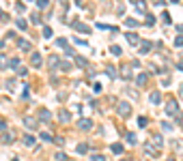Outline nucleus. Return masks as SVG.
Masks as SVG:
<instances>
[{"mask_svg": "<svg viewBox=\"0 0 183 161\" xmlns=\"http://www.w3.org/2000/svg\"><path fill=\"white\" fill-rule=\"evenodd\" d=\"M91 127H93L91 121H82V122H80V129H91Z\"/></svg>", "mask_w": 183, "mask_h": 161, "instance_id": "obj_16", "label": "nucleus"}, {"mask_svg": "<svg viewBox=\"0 0 183 161\" xmlns=\"http://www.w3.org/2000/svg\"><path fill=\"white\" fill-rule=\"evenodd\" d=\"M30 19H33V24H41V17H39V15H37V13H35V15H33V17H30Z\"/></svg>", "mask_w": 183, "mask_h": 161, "instance_id": "obj_23", "label": "nucleus"}, {"mask_svg": "<svg viewBox=\"0 0 183 161\" xmlns=\"http://www.w3.org/2000/svg\"><path fill=\"white\" fill-rule=\"evenodd\" d=\"M24 144H26V146H33V144H35V138L26 135V138H24Z\"/></svg>", "mask_w": 183, "mask_h": 161, "instance_id": "obj_18", "label": "nucleus"}, {"mask_svg": "<svg viewBox=\"0 0 183 161\" xmlns=\"http://www.w3.org/2000/svg\"><path fill=\"white\" fill-rule=\"evenodd\" d=\"M162 17H164V22H166V24H170V22H172V19H170V15H168V13H164V15H162Z\"/></svg>", "mask_w": 183, "mask_h": 161, "instance_id": "obj_29", "label": "nucleus"}, {"mask_svg": "<svg viewBox=\"0 0 183 161\" xmlns=\"http://www.w3.org/2000/svg\"><path fill=\"white\" fill-rule=\"evenodd\" d=\"M76 62H78V65H80V67H86V65H89V62H86V60H84V58H78V60H76Z\"/></svg>", "mask_w": 183, "mask_h": 161, "instance_id": "obj_25", "label": "nucleus"}, {"mask_svg": "<svg viewBox=\"0 0 183 161\" xmlns=\"http://www.w3.org/2000/svg\"><path fill=\"white\" fill-rule=\"evenodd\" d=\"M149 49H151V43H149V41H144V43L140 45V52H142V54H149Z\"/></svg>", "mask_w": 183, "mask_h": 161, "instance_id": "obj_9", "label": "nucleus"}, {"mask_svg": "<svg viewBox=\"0 0 183 161\" xmlns=\"http://www.w3.org/2000/svg\"><path fill=\"white\" fill-rule=\"evenodd\" d=\"M138 125H140V127H146V118H144V116H142V118H138Z\"/></svg>", "mask_w": 183, "mask_h": 161, "instance_id": "obj_27", "label": "nucleus"}, {"mask_svg": "<svg viewBox=\"0 0 183 161\" xmlns=\"http://www.w3.org/2000/svg\"><path fill=\"white\" fill-rule=\"evenodd\" d=\"M175 45H179V47H181V45H183V35H181V37H177V39H175Z\"/></svg>", "mask_w": 183, "mask_h": 161, "instance_id": "obj_26", "label": "nucleus"}, {"mask_svg": "<svg viewBox=\"0 0 183 161\" xmlns=\"http://www.w3.org/2000/svg\"><path fill=\"white\" fill-rule=\"evenodd\" d=\"M170 2H179V0H170Z\"/></svg>", "mask_w": 183, "mask_h": 161, "instance_id": "obj_33", "label": "nucleus"}, {"mask_svg": "<svg viewBox=\"0 0 183 161\" xmlns=\"http://www.w3.org/2000/svg\"><path fill=\"white\" fill-rule=\"evenodd\" d=\"M159 99H162L159 92H153V95H151V103H159Z\"/></svg>", "mask_w": 183, "mask_h": 161, "instance_id": "obj_13", "label": "nucleus"}, {"mask_svg": "<svg viewBox=\"0 0 183 161\" xmlns=\"http://www.w3.org/2000/svg\"><path fill=\"white\" fill-rule=\"evenodd\" d=\"M121 75H123L125 80H129V78H132V71H129V67H123V71H121Z\"/></svg>", "mask_w": 183, "mask_h": 161, "instance_id": "obj_10", "label": "nucleus"}, {"mask_svg": "<svg viewBox=\"0 0 183 161\" xmlns=\"http://www.w3.org/2000/svg\"><path fill=\"white\" fill-rule=\"evenodd\" d=\"M37 6L39 9H47L50 6V0H37Z\"/></svg>", "mask_w": 183, "mask_h": 161, "instance_id": "obj_12", "label": "nucleus"}, {"mask_svg": "<svg viewBox=\"0 0 183 161\" xmlns=\"http://www.w3.org/2000/svg\"><path fill=\"white\" fill-rule=\"evenodd\" d=\"M136 82H138V86H144V84L149 82V75H146V73H140L136 78Z\"/></svg>", "mask_w": 183, "mask_h": 161, "instance_id": "obj_4", "label": "nucleus"}, {"mask_svg": "<svg viewBox=\"0 0 183 161\" xmlns=\"http://www.w3.org/2000/svg\"><path fill=\"white\" fill-rule=\"evenodd\" d=\"M24 122H26V127H33V129L37 127V122L33 121V118H26V121H24Z\"/></svg>", "mask_w": 183, "mask_h": 161, "instance_id": "obj_21", "label": "nucleus"}, {"mask_svg": "<svg viewBox=\"0 0 183 161\" xmlns=\"http://www.w3.org/2000/svg\"><path fill=\"white\" fill-rule=\"evenodd\" d=\"M58 45L60 47H67V39H58Z\"/></svg>", "mask_w": 183, "mask_h": 161, "instance_id": "obj_30", "label": "nucleus"}, {"mask_svg": "<svg viewBox=\"0 0 183 161\" xmlns=\"http://www.w3.org/2000/svg\"><path fill=\"white\" fill-rule=\"evenodd\" d=\"M20 47H22L24 52H30V49H33V45H30L28 41H20Z\"/></svg>", "mask_w": 183, "mask_h": 161, "instance_id": "obj_8", "label": "nucleus"}, {"mask_svg": "<svg viewBox=\"0 0 183 161\" xmlns=\"http://www.w3.org/2000/svg\"><path fill=\"white\" fill-rule=\"evenodd\" d=\"M60 69H63V71H71V65H69V62H63Z\"/></svg>", "mask_w": 183, "mask_h": 161, "instance_id": "obj_24", "label": "nucleus"}, {"mask_svg": "<svg viewBox=\"0 0 183 161\" xmlns=\"http://www.w3.org/2000/svg\"><path fill=\"white\" fill-rule=\"evenodd\" d=\"M127 41H129L132 45H136V43H138V41H140V39H138V37H136V35H134V32H129V35H127Z\"/></svg>", "mask_w": 183, "mask_h": 161, "instance_id": "obj_11", "label": "nucleus"}, {"mask_svg": "<svg viewBox=\"0 0 183 161\" xmlns=\"http://www.w3.org/2000/svg\"><path fill=\"white\" fill-rule=\"evenodd\" d=\"M86 150H89L86 144H78V153H86Z\"/></svg>", "mask_w": 183, "mask_h": 161, "instance_id": "obj_22", "label": "nucleus"}, {"mask_svg": "<svg viewBox=\"0 0 183 161\" xmlns=\"http://www.w3.org/2000/svg\"><path fill=\"white\" fill-rule=\"evenodd\" d=\"M41 140H43V142H54V138H52L50 133H41Z\"/></svg>", "mask_w": 183, "mask_h": 161, "instance_id": "obj_19", "label": "nucleus"}, {"mask_svg": "<svg viewBox=\"0 0 183 161\" xmlns=\"http://www.w3.org/2000/svg\"><path fill=\"white\" fill-rule=\"evenodd\" d=\"M112 153L121 155V153H123V146H121V144H112Z\"/></svg>", "mask_w": 183, "mask_h": 161, "instance_id": "obj_14", "label": "nucleus"}, {"mask_svg": "<svg viewBox=\"0 0 183 161\" xmlns=\"http://www.w3.org/2000/svg\"><path fill=\"white\" fill-rule=\"evenodd\" d=\"M33 67H41V56H39L37 52L33 54Z\"/></svg>", "mask_w": 183, "mask_h": 161, "instance_id": "obj_6", "label": "nucleus"}, {"mask_svg": "<svg viewBox=\"0 0 183 161\" xmlns=\"http://www.w3.org/2000/svg\"><path fill=\"white\" fill-rule=\"evenodd\" d=\"M93 161H106V157H101V155H93Z\"/></svg>", "mask_w": 183, "mask_h": 161, "instance_id": "obj_28", "label": "nucleus"}, {"mask_svg": "<svg viewBox=\"0 0 183 161\" xmlns=\"http://www.w3.org/2000/svg\"><path fill=\"white\" fill-rule=\"evenodd\" d=\"M4 65H7V58H4V56H0V67H4Z\"/></svg>", "mask_w": 183, "mask_h": 161, "instance_id": "obj_31", "label": "nucleus"}, {"mask_svg": "<svg viewBox=\"0 0 183 161\" xmlns=\"http://www.w3.org/2000/svg\"><path fill=\"white\" fill-rule=\"evenodd\" d=\"M168 161H175V159H168Z\"/></svg>", "mask_w": 183, "mask_h": 161, "instance_id": "obj_34", "label": "nucleus"}, {"mask_svg": "<svg viewBox=\"0 0 183 161\" xmlns=\"http://www.w3.org/2000/svg\"><path fill=\"white\" fill-rule=\"evenodd\" d=\"M116 110H119V114H121V116H129V112H132V105L123 101V103H119V108H116Z\"/></svg>", "mask_w": 183, "mask_h": 161, "instance_id": "obj_1", "label": "nucleus"}, {"mask_svg": "<svg viewBox=\"0 0 183 161\" xmlns=\"http://www.w3.org/2000/svg\"><path fill=\"white\" fill-rule=\"evenodd\" d=\"M112 54H114V56H121V54H123V49H121L119 45H112Z\"/></svg>", "mask_w": 183, "mask_h": 161, "instance_id": "obj_17", "label": "nucleus"}, {"mask_svg": "<svg viewBox=\"0 0 183 161\" xmlns=\"http://www.w3.org/2000/svg\"><path fill=\"white\" fill-rule=\"evenodd\" d=\"M58 118H60V122H67V121H69V112L60 110V112H58Z\"/></svg>", "mask_w": 183, "mask_h": 161, "instance_id": "obj_7", "label": "nucleus"}, {"mask_svg": "<svg viewBox=\"0 0 183 161\" xmlns=\"http://www.w3.org/2000/svg\"><path fill=\"white\" fill-rule=\"evenodd\" d=\"M179 69H181V71H183V60H181V62H179Z\"/></svg>", "mask_w": 183, "mask_h": 161, "instance_id": "obj_32", "label": "nucleus"}, {"mask_svg": "<svg viewBox=\"0 0 183 161\" xmlns=\"http://www.w3.org/2000/svg\"><path fill=\"white\" fill-rule=\"evenodd\" d=\"M0 13H2V11H0Z\"/></svg>", "mask_w": 183, "mask_h": 161, "instance_id": "obj_35", "label": "nucleus"}, {"mask_svg": "<svg viewBox=\"0 0 183 161\" xmlns=\"http://www.w3.org/2000/svg\"><path fill=\"white\" fill-rule=\"evenodd\" d=\"M15 24H17V28H20V30H26V22H24V19H17Z\"/></svg>", "mask_w": 183, "mask_h": 161, "instance_id": "obj_20", "label": "nucleus"}, {"mask_svg": "<svg viewBox=\"0 0 183 161\" xmlns=\"http://www.w3.org/2000/svg\"><path fill=\"white\" fill-rule=\"evenodd\" d=\"M52 35H54V32H52V28H50V26H46V28H43V37H46V39H50Z\"/></svg>", "mask_w": 183, "mask_h": 161, "instance_id": "obj_15", "label": "nucleus"}, {"mask_svg": "<svg viewBox=\"0 0 183 161\" xmlns=\"http://www.w3.org/2000/svg\"><path fill=\"white\" fill-rule=\"evenodd\" d=\"M39 118H43V122H50L52 116H50V112H47V110H39Z\"/></svg>", "mask_w": 183, "mask_h": 161, "instance_id": "obj_5", "label": "nucleus"}, {"mask_svg": "<svg viewBox=\"0 0 183 161\" xmlns=\"http://www.w3.org/2000/svg\"><path fill=\"white\" fill-rule=\"evenodd\" d=\"M134 4H136V9L140 11V13H144L146 11V4H144V0H132Z\"/></svg>", "mask_w": 183, "mask_h": 161, "instance_id": "obj_3", "label": "nucleus"}, {"mask_svg": "<svg viewBox=\"0 0 183 161\" xmlns=\"http://www.w3.org/2000/svg\"><path fill=\"white\" fill-rule=\"evenodd\" d=\"M166 114H177V101L170 99V103L166 105Z\"/></svg>", "mask_w": 183, "mask_h": 161, "instance_id": "obj_2", "label": "nucleus"}]
</instances>
